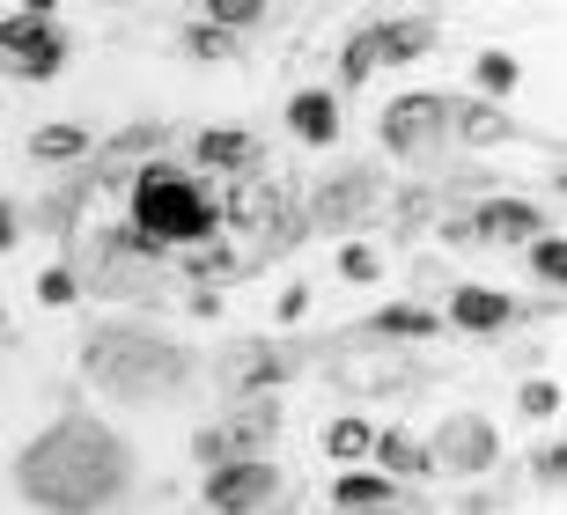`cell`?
<instances>
[{"instance_id":"obj_10","label":"cell","mask_w":567,"mask_h":515,"mask_svg":"<svg viewBox=\"0 0 567 515\" xmlns=\"http://www.w3.org/2000/svg\"><path fill=\"white\" fill-rule=\"evenodd\" d=\"M207 8H214V22H221V30H251V22L266 16L258 0H207Z\"/></svg>"},{"instance_id":"obj_19","label":"cell","mask_w":567,"mask_h":515,"mask_svg":"<svg viewBox=\"0 0 567 515\" xmlns=\"http://www.w3.org/2000/svg\"><path fill=\"white\" fill-rule=\"evenodd\" d=\"M16 244V214H8V199H0V250Z\"/></svg>"},{"instance_id":"obj_17","label":"cell","mask_w":567,"mask_h":515,"mask_svg":"<svg viewBox=\"0 0 567 515\" xmlns=\"http://www.w3.org/2000/svg\"><path fill=\"white\" fill-rule=\"evenodd\" d=\"M38 295H44V302H74V280H66V272H44Z\"/></svg>"},{"instance_id":"obj_13","label":"cell","mask_w":567,"mask_h":515,"mask_svg":"<svg viewBox=\"0 0 567 515\" xmlns=\"http://www.w3.org/2000/svg\"><path fill=\"white\" fill-rule=\"evenodd\" d=\"M332 450L339 456H361V450H369V420H339V428H332Z\"/></svg>"},{"instance_id":"obj_18","label":"cell","mask_w":567,"mask_h":515,"mask_svg":"<svg viewBox=\"0 0 567 515\" xmlns=\"http://www.w3.org/2000/svg\"><path fill=\"white\" fill-rule=\"evenodd\" d=\"M383 464H399V472H413L421 456H413V442H399V434H391V442H383Z\"/></svg>"},{"instance_id":"obj_11","label":"cell","mask_w":567,"mask_h":515,"mask_svg":"<svg viewBox=\"0 0 567 515\" xmlns=\"http://www.w3.org/2000/svg\"><path fill=\"white\" fill-rule=\"evenodd\" d=\"M199 163H244V133H207V141H199Z\"/></svg>"},{"instance_id":"obj_3","label":"cell","mask_w":567,"mask_h":515,"mask_svg":"<svg viewBox=\"0 0 567 515\" xmlns=\"http://www.w3.org/2000/svg\"><path fill=\"white\" fill-rule=\"evenodd\" d=\"M274 494V472H266V464H229V472L221 478H207V501L214 508H251V501H266Z\"/></svg>"},{"instance_id":"obj_2","label":"cell","mask_w":567,"mask_h":515,"mask_svg":"<svg viewBox=\"0 0 567 515\" xmlns=\"http://www.w3.org/2000/svg\"><path fill=\"white\" fill-rule=\"evenodd\" d=\"M0 52L30 74V82H44V74H60V60H66V38L52 30V8H22V16H8L0 22Z\"/></svg>"},{"instance_id":"obj_8","label":"cell","mask_w":567,"mask_h":515,"mask_svg":"<svg viewBox=\"0 0 567 515\" xmlns=\"http://www.w3.org/2000/svg\"><path fill=\"white\" fill-rule=\"evenodd\" d=\"M530 266H538V280L560 288V280H567V244H560V236H530Z\"/></svg>"},{"instance_id":"obj_16","label":"cell","mask_w":567,"mask_h":515,"mask_svg":"<svg viewBox=\"0 0 567 515\" xmlns=\"http://www.w3.org/2000/svg\"><path fill=\"white\" fill-rule=\"evenodd\" d=\"M383 331H435V317H421V309H391Z\"/></svg>"},{"instance_id":"obj_14","label":"cell","mask_w":567,"mask_h":515,"mask_svg":"<svg viewBox=\"0 0 567 515\" xmlns=\"http://www.w3.org/2000/svg\"><path fill=\"white\" fill-rule=\"evenodd\" d=\"M524 412H538V420H546V412H560V383H530V391H524Z\"/></svg>"},{"instance_id":"obj_9","label":"cell","mask_w":567,"mask_h":515,"mask_svg":"<svg viewBox=\"0 0 567 515\" xmlns=\"http://www.w3.org/2000/svg\"><path fill=\"white\" fill-rule=\"evenodd\" d=\"M30 147H38L44 163H60V155H82V147H89V133H82V125H52V133H38Z\"/></svg>"},{"instance_id":"obj_12","label":"cell","mask_w":567,"mask_h":515,"mask_svg":"<svg viewBox=\"0 0 567 515\" xmlns=\"http://www.w3.org/2000/svg\"><path fill=\"white\" fill-rule=\"evenodd\" d=\"M480 82L494 89V96H502V89H516V60H508V52H486V60H480Z\"/></svg>"},{"instance_id":"obj_1","label":"cell","mask_w":567,"mask_h":515,"mask_svg":"<svg viewBox=\"0 0 567 515\" xmlns=\"http://www.w3.org/2000/svg\"><path fill=\"white\" fill-rule=\"evenodd\" d=\"M133 222H141V236H155V244H192V236L214 228V206L185 169L147 163L141 185H133Z\"/></svg>"},{"instance_id":"obj_15","label":"cell","mask_w":567,"mask_h":515,"mask_svg":"<svg viewBox=\"0 0 567 515\" xmlns=\"http://www.w3.org/2000/svg\"><path fill=\"white\" fill-rule=\"evenodd\" d=\"M339 272H347V280H377V250H347V258H339Z\"/></svg>"},{"instance_id":"obj_4","label":"cell","mask_w":567,"mask_h":515,"mask_svg":"<svg viewBox=\"0 0 567 515\" xmlns=\"http://www.w3.org/2000/svg\"><path fill=\"white\" fill-rule=\"evenodd\" d=\"M450 317H457L464 331H502V325H516V302L494 295V288H457L450 295Z\"/></svg>"},{"instance_id":"obj_6","label":"cell","mask_w":567,"mask_h":515,"mask_svg":"<svg viewBox=\"0 0 567 515\" xmlns=\"http://www.w3.org/2000/svg\"><path fill=\"white\" fill-rule=\"evenodd\" d=\"M332 501H339V508H383V501H391V478H383V472H347Z\"/></svg>"},{"instance_id":"obj_5","label":"cell","mask_w":567,"mask_h":515,"mask_svg":"<svg viewBox=\"0 0 567 515\" xmlns=\"http://www.w3.org/2000/svg\"><path fill=\"white\" fill-rule=\"evenodd\" d=\"M288 125L302 133V141H332L339 133V103L324 96V89H302V96L288 103Z\"/></svg>"},{"instance_id":"obj_7","label":"cell","mask_w":567,"mask_h":515,"mask_svg":"<svg viewBox=\"0 0 567 515\" xmlns=\"http://www.w3.org/2000/svg\"><path fill=\"white\" fill-rule=\"evenodd\" d=\"M486 236H538V222H530V206H486L480 214Z\"/></svg>"}]
</instances>
